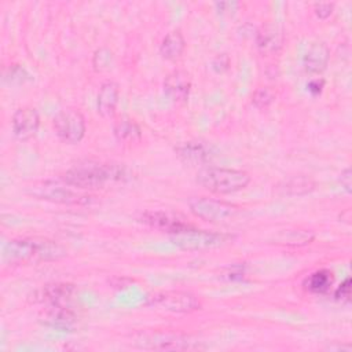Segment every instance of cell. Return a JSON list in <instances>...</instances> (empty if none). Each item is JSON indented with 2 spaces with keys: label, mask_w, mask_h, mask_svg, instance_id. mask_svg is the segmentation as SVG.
<instances>
[{
  "label": "cell",
  "mask_w": 352,
  "mask_h": 352,
  "mask_svg": "<svg viewBox=\"0 0 352 352\" xmlns=\"http://www.w3.org/2000/svg\"><path fill=\"white\" fill-rule=\"evenodd\" d=\"M256 45L263 55L276 54L283 45V33L275 25L263 26L256 34Z\"/></svg>",
  "instance_id": "2e32d148"
},
{
  "label": "cell",
  "mask_w": 352,
  "mask_h": 352,
  "mask_svg": "<svg viewBox=\"0 0 352 352\" xmlns=\"http://www.w3.org/2000/svg\"><path fill=\"white\" fill-rule=\"evenodd\" d=\"M341 186L345 188L346 192H351V187H352V177H351V169L346 168L341 172Z\"/></svg>",
  "instance_id": "f546056e"
},
{
  "label": "cell",
  "mask_w": 352,
  "mask_h": 352,
  "mask_svg": "<svg viewBox=\"0 0 352 352\" xmlns=\"http://www.w3.org/2000/svg\"><path fill=\"white\" fill-rule=\"evenodd\" d=\"M111 62V52L106 48H100L99 51H96L95 56H94V66L96 70H104L110 66Z\"/></svg>",
  "instance_id": "d4e9b609"
},
{
  "label": "cell",
  "mask_w": 352,
  "mask_h": 352,
  "mask_svg": "<svg viewBox=\"0 0 352 352\" xmlns=\"http://www.w3.org/2000/svg\"><path fill=\"white\" fill-rule=\"evenodd\" d=\"M191 89V78L183 70H175L164 80L165 95L176 104L184 103L188 99Z\"/></svg>",
  "instance_id": "4fadbf2b"
},
{
  "label": "cell",
  "mask_w": 352,
  "mask_h": 352,
  "mask_svg": "<svg viewBox=\"0 0 352 352\" xmlns=\"http://www.w3.org/2000/svg\"><path fill=\"white\" fill-rule=\"evenodd\" d=\"M136 346L154 351H194L204 346L198 341H191L186 336L175 334H144L135 341Z\"/></svg>",
  "instance_id": "52a82bcc"
},
{
  "label": "cell",
  "mask_w": 352,
  "mask_h": 352,
  "mask_svg": "<svg viewBox=\"0 0 352 352\" xmlns=\"http://www.w3.org/2000/svg\"><path fill=\"white\" fill-rule=\"evenodd\" d=\"M120 98L118 85L114 81H104L98 92L96 107L98 113L104 118H111L116 114Z\"/></svg>",
  "instance_id": "e0dca14e"
},
{
  "label": "cell",
  "mask_w": 352,
  "mask_h": 352,
  "mask_svg": "<svg viewBox=\"0 0 352 352\" xmlns=\"http://www.w3.org/2000/svg\"><path fill=\"white\" fill-rule=\"evenodd\" d=\"M197 182L210 192L232 194L243 190L250 183V176L241 169L208 166L197 173Z\"/></svg>",
  "instance_id": "3957f363"
},
{
  "label": "cell",
  "mask_w": 352,
  "mask_h": 352,
  "mask_svg": "<svg viewBox=\"0 0 352 352\" xmlns=\"http://www.w3.org/2000/svg\"><path fill=\"white\" fill-rule=\"evenodd\" d=\"M314 188H315V183L309 177H305V176H294L279 186V190L283 194H290V195L307 194V192L312 191Z\"/></svg>",
  "instance_id": "603a6c76"
},
{
  "label": "cell",
  "mask_w": 352,
  "mask_h": 352,
  "mask_svg": "<svg viewBox=\"0 0 352 352\" xmlns=\"http://www.w3.org/2000/svg\"><path fill=\"white\" fill-rule=\"evenodd\" d=\"M336 300L341 302H348L351 298V278H346L336 290L334 293Z\"/></svg>",
  "instance_id": "484cf974"
},
{
  "label": "cell",
  "mask_w": 352,
  "mask_h": 352,
  "mask_svg": "<svg viewBox=\"0 0 352 352\" xmlns=\"http://www.w3.org/2000/svg\"><path fill=\"white\" fill-rule=\"evenodd\" d=\"M172 241L179 245L183 249H205V248H212V246H219L223 242L227 241V235L219 234V232H210V231H204L198 230L195 227H188L187 230L170 235Z\"/></svg>",
  "instance_id": "9c48e42d"
},
{
  "label": "cell",
  "mask_w": 352,
  "mask_h": 352,
  "mask_svg": "<svg viewBox=\"0 0 352 352\" xmlns=\"http://www.w3.org/2000/svg\"><path fill=\"white\" fill-rule=\"evenodd\" d=\"M12 132L19 140H28L33 138L40 126V116L33 107L18 109L11 120Z\"/></svg>",
  "instance_id": "30bf717a"
},
{
  "label": "cell",
  "mask_w": 352,
  "mask_h": 352,
  "mask_svg": "<svg viewBox=\"0 0 352 352\" xmlns=\"http://www.w3.org/2000/svg\"><path fill=\"white\" fill-rule=\"evenodd\" d=\"M333 8H334V4L333 3H315L314 4V11H315V15L320 19H326L331 15L333 12Z\"/></svg>",
  "instance_id": "83f0119b"
},
{
  "label": "cell",
  "mask_w": 352,
  "mask_h": 352,
  "mask_svg": "<svg viewBox=\"0 0 352 352\" xmlns=\"http://www.w3.org/2000/svg\"><path fill=\"white\" fill-rule=\"evenodd\" d=\"M54 129L62 142L80 143L87 131L85 118L77 109H63L54 117Z\"/></svg>",
  "instance_id": "8992f818"
},
{
  "label": "cell",
  "mask_w": 352,
  "mask_h": 352,
  "mask_svg": "<svg viewBox=\"0 0 352 352\" xmlns=\"http://www.w3.org/2000/svg\"><path fill=\"white\" fill-rule=\"evenodd\" d=\"M142 221L154 228L166 231L170 235L179 234V232L187 230L188 227H191V224L186 223L184 219H182L180 216L173 214L170 212H164V210L144 212L142 214Z\"/></svg>",
  "instance_id": "8fae6325"
},
{
  "label": "cell",
  "mask_w": 352,
  "mask_h": 352,
  "mask_svg": "<svg viewBox=\"0 0 352 352\" xmlns=\"http://www.w3.org/2000/svg\"><path fill=\"white\" fill-rule=\"evenodd\" d=\"M315 234L309 230H287L275 238L276 243L287 245V246H302L308 245L314 241Z\"/></svg>",
  "instance_id": "7402d4cb"
},
{
  "label": "cell",
  "mask_w": 352,
  "mask_h": 352,
  "mask_svg": "<svg viewBox=\"0 0 352 352\" xmlns=\"http://www.w3.org/2000/svg\"><path fill=\"white\" fill-rule=\"evenodd\" d=\"M114 135L120 142L125 143H133L138 142L142 136L140 126L136 124L135 120L129 117H121L116 124H114Z\"/></svg>",
  "instance_id": "ffe728a7"
},
{
  "label": "cell",
  "mask_w": 352,
  "mask_h": 352,
  "mask_svg": "<svg viewBox=\"0 0 352 352\" xmlns=\"http://www.w3.org/2000/svg\"><path fill=\"white\" fill-rule=\"evenodd\" d=\"M333 285V274L329 270H318L308 275L304 280V287L315 294L326 293Z\"/></svg>",
  "instance_id": "44dd1931"
},
{
  "label": "cell",
  "mask_w": 352,
  "mask_h": 352,
  "mask_svg": "<svg viewBox=\"0 0 352 352\" xmlns=\"http://www.w3.org/2000/svg\"><path fill=\"white\" fill-rule=\"evenodd\" d=\"M176 154L187 164H206L213 158V147L202 140L183 142L175 147Z\"/></svg>",
  "instance_id": "7c38bea8"
},
{
  "label": "cell",
  "mask_w": 352,
  "mask_h": 352,
  "mask_svg": "<svg viewBox=\"0 0 352 352\" xmlns=\"http://www.w3.org/2000/svg\"><path fill=\"white\" fill-rule=\"evenodd\" d=\"M76 287L72 283H48L37 293V300L47 305L67 304L73 298Z\"/></svg>",
  "instance_id": "9a60e30c"
},
{
  "label": "cell",
  "mask_w": 352,
  "mask_h": 352,
  "mask_svg": "<svg viewBox=\"0 0 352 352\" xmlns=\"http://www.w3.org/2000/svg\"><path fill=\"white\" fill-rule=\"evenodd\" d=\"M32 194L41 199H47V201L63 204V205H85L91 199L89 195L74 191L70 187H67V184L59 186L51 182H44L40 186L33 187Z\"/></svg>",
  "instance_id": "ba28073f"
},
{
  "label": "cell",
  "mask_w": 352,
  "mask_h": 352,
  "mask_svg": "<svg viewBox=\"0 0 352 352\" xmlns=\"http://www.w3.org/2000/svg\"><path fill=\"white\" fill-rule=\"evenodd\" d=\"M275 100V92L268 87H260L253 92L252 103L257 109H267Z\"/></svg>",
  "instance_id": "cb8c5ba5"
},
{
  "label": "cell",
  "mask_w": 352,
  "mask_h": 352,
  "mask_svg": "<svg viewBox=\"0 0 352 352\" xmlns=\"http://www.w3.org/2000/svg\"><path fill=\"white\" fill-rule=\"evenodd\" d=\"M66 254V250L48 239L19 238L10 241L3 252V258L7 263H26V261H50L58 260Z\"/></svg>",
  "instance_id": "6da1fadb"
},
{
  "label": "cell",
  "mask_w": 352,
  "mask_h": 352,
  "mask_svg": "<svg viewBox=\"0 0 352 352\" xmlns=\"http://www.w3.org/2000/svg\"><path fill=\"white\" fill-rule=\"evenodd\" d=\"M29 77V74L26 73V70L18 65H14L10 67V76H6V78H10V81H18V82H23V80Z\"/></svg>",
  "instance_id": "f1b7e54d"
},
{
  "label": "cell",
  "mask_w": 352,
  "mask_h": 352,
  "mask_svg": "<svg viewBox=\"0 0 352 352\" xmlns=\"http://www.w3.org/2000/svg\"><path fill=\"white\" fill-rule=\"evenodd\" d=\"M41 322L45 326L59 329V330H70L76 324V314L66 304H55L47 305L40 316Z\"/></svg>",
  "instance_id": "5bb4252c"
},
{
  "label": "cell",
  "mask_w": 352,
  "mask_h": 352,
  "mask_svg": "<svg viewBox=\"0 0 352 352\" xmlns=\"http://www.w3.org/2000/svg\"><path fill=\"white\" fill-rule=\"evenodd\" d=\"M124 169L114 164H94L88 162L69 169L63 173L62 180L70 187L80 190L99 188L109 182L124 179Z\"/></svg>",
  "instance_id": "7a4b0ae2"
},
{
  "label": "cell",
  "mask_w": 352,
  "mask_h": 352,
  "mask_svg": "<svg viewBox=\"0 0 352 352\" xmlns=\"http://www.w3.org/2000/svg\"><path fill=\"white\" fill-rule=\"evenodd\" d=\"M184 47H186V41L183 34L179 30H173L162 38L160 45V54L162 55V58L168 60H175L180 58V55L184 51Z\"/></svg>",
  "instance_id": "d6986e66"
},
{
  "label": "cell",
  "mask_w": 352,
  "mask_h": 352,
  "mask_svg": "<svg viewBox=\"0 0 352 352\" xmlns=\"http://www.w3.org/2000/svg\"><path fill=\"white\" fill-rule=\"evenodd\" d=\"M188 208L194 216L209 223H226L234 219L238 213L235 205L208 197L190 198Z\"/></svg>",
  "instance_id": "277c9868"
},
{
  "label": "cell",
  "mask_w": 352,
  "mask_h": 352,
  "mask_svg": "<svg viewBox=\"0 0 352 352\" xmlns=\"http://www.w3.org/2000/svg\"><path fill=\"white\" fill-rule=\"evenodd\" d=\"M148 305L173 314H188L199 309V300L188 293L182 290H166L161 293H155L148 298Z\"/></svg>",
  "instance_id": "5b68a950"
},
{
  "label": "cell",
  "mask_w": 352,
  "mask_h": 352,
  "mask_svg": "<svg viewBox=\"0 0 352 352\" xmlns=\"http://www.w3.org/2000/svg\"><path fill=\"white\" fill-rule=\"evenodd\" d=\"M230 67V58L227 54H219L212 60V69L216 73H224Z\"/></svg>",
  "instance_id": "4316f807"
},
{
  "label": "cell",
  "mask_w": 352,
  "mask_h": 352,
  "mask_svg": "<svg viewBox=\"0 0 352 352\" xmlns=\"http://www.w3.org/2000/svg\"><path fill=\"white\" fill-rule=\"evenodd\" d=\"M330 51L324 43H314L302 58V63L309 73H322L329 62Z\"/></svg>",
  "instance_id": "ac0fdd59"
},
{
  "label": "cell",
  "mask_w": 352,
  "mask_h": 352,
  "mask_svg": "<svg viewBox=\"0 0 352 352\" xmlns=\"http://www.w3.org/2000/svg\"><path fill=\"white\" fill-rule=\"evenodd\" d=\"M322 88H323V80H319V78L312 80V81H309V84H308V91H309L312 95L320 94V92H322Z\"/></svg>",
  "instance_id": "4dcf8cb0"
}]
</instances>
